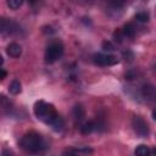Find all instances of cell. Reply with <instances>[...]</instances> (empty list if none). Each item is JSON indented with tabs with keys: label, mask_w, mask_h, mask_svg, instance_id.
<instances>
[{
	"label": "cell",
	"mask_w": 156,
	"mask_h": 156,
	"mask_svg": "<svg viewBox=\"0 0 156 156\" xmlns=\"http://www.w3.org/2000/svg\"><path fill=\"white\" fill-rule=\"evenodd\" d=\"M152 118H154V119H156V110H154V111H152Z\"/></svg>",
	"instance_id": "44dd1931"
},
{
	"label": "cell",
	"mask_w": 156,
	"mask_h": 156,
	"mask_svg": "<svg viewBox=\"0 0 156 156\" xmlns=\"http://www.w3.org/2000/svg\"><path fill=\"white\" fill-rule=\"evenodd\" d=\"M132 127H133V130L135 132L136 135L144 138L149 134V127H147V123L144 121L143 117L140 116H134L133 119H132Z\"/></svg>",
	"instance_id": "5b68a950"
},
{
	"label": "cell",
	"mask_w": 156,
	"mask_h": 156,
	"mask_svg": "<svg viewBox=\"0 0 156 156\" xmlns=\"http://www.w3.org/2000/svg\"><path fill=\"white\" fill-rule=\"evenodd\" d=\"M141 96L149 102H156V87L145 84L141 88Z\"/></svg>",
	"instance_id": "8992f818"
},
{
	"label": "cell",
	"mask_w": 156,
	"mask_h": 156,
	"mask_svg": "<svg viewBox=\"0 0 156 156\" xmlns=\"http://www.w3.org/2000/svg\"><path fill=\"white\" fill-rule=\"evenodd\" d=\"M101 48H102L104 51H113L116 49V45L110 40H105V41H102Z\"/></svg>",
	"instance_id": "e0dca14e"
},
{
	"label": "cell",
	"mask_w": 156,
	"mask_h": 156,
	"mask_svg": "<svg viewBox=\"0 0 156 156\" xmlns=\"http://www.w3.org/2000/svg\"><path fill=\"white\" fill-rule=\"evenodd\" d=\"M96 129H98V123H95V122H93V121L85 122V123H83V124L79 127L80 133L84 134V135L90 134V133H93V132L96 130Z\"/></svg>",
	"instance_id": "30bf717a"
},
{
	"label": "cell",
	"mask_w": 156,
	"mask_h": 156,
	"mask_svg": "<svg viewBox=\"0 0 156 156\" xmlns=\"http://www.w3.org/2000/svg\"><path fill=\"white\" fill-rule=\"evenodd\" d=\"M66 154H80V155H87V154H93V150L89 147H80V149H76V150H68L66 151Z\"/></svg>",
	"instance_id": "5bb4252c"
},
{
	"label": "cell",
	"mask_w": 156,
	"mask_h": 156,
	"mask_svg": "<svg viewBox=\"0 0 156 156\" xmlns=\"http://www.w3.org/2000/svg\"><path fill=\"white\" fill-rule=\"evenodd\" d=\"M34 115L38 119H40L41 122L46 123V124H50V122L56 117L57 112L55 110V107L49 104V102H45L43 100H39L34 104Z\"/></svg>",
	"instance_id": "7a4b0ae2"
},
{
	"label": "cell",
	"mask_w": 156,
	"mask_h": 156,
	"mask_svg": "<svg viewBox=\"0 0 156 156\" xmlns=\"http://www.w3.org/2000/svg\"><path fill=\"white\" fill-rule=\"evenodd\" d=\"M93 61L98 66L108 67V66L116 65L118 62V58L113 55H110V54H94L93 55Z\"/></svg>",
	"instance_id": "277c9868"
},
{
	"label": "cell",
	"mask_w": 156,
	"mask_h": 156,
	"mask_svg": "<svg viewBox=\"0 0 156 156\" xmlns=\"http://www.w3.org/2000/svg\"><path fill=\"white\" fill-rule=\"evenodd\" d=\"M113 38H115V40H116V41L121 43L126 37H124V34H123V32H122V30H116V32L113 33Z\"/></svg>",
	"instance_id": "ac0fdd59"
},
{
	"label": "cell",
	"mask_w": 156,
	"mask_h": 156,
	"mask_svg": "<svg viewBox=\"0 0 156 156\" xmlns=\"http://www.w3.org/2000/svg\"><path fill=\"white\" fill-rule=\"evenodd\" d=\"M150 154H152V155H156V149H154V150H150Z\"/></svg>",
	"instance_id": "7402d4cb"
},
{
	"label": "cell",
	"mask_w": 156,
	"mask_h": 156,
	"mask_svg": "<svg viewBox=\"0 0 156 156\" xmlns=\"http://www.w3.org/2000/svg\"><path fill=\"white\" fill-rule=\"evenodd\" d=\"M149 18H150V16H149V13L147 12H145V11H141V12H138L136 15H135V20L136 21H139V22H147L149 21Z\"/></svg>",
	"instance_id": "2e32d148"
},
{
	"label": "cell",
	"mask_w": 156,
	"mask_h": 156,
	"mask_svg": "<svg viewBox=\"0 0 156 156\" xmlns=\"http://www.w3.org/2000/svg\"><path fill=\"white\" fill-rule=\"evenodd\" d=\"M6 54H7L9 56L13 57V58H17V57H20L21 54H22V48H21V45L17 44V43H10V44L7 45V48H6Z\"/></svg>",
	"instance_id": "52a82bcc"
},
{
	"label": "cell",
	"mask_w": 156,
	"mask_h": 156,
	"mask_svg": "<svg viewBox=\"0 0 156 156\" xmlns=\"http://www.w3.org/2000/svg\"><path fill=\"white\" fill-rule=\"evenodd\" d=\"M28 1H29L30 4H35V2H37V1H39V0H28Z\"/></svg>",
	"instance_id": "603a6c76"
},
{
	"label": "cell",
	"mask_w": 156,
	"mask_h": 156,
	"mask_svg": "<svg viewBox=\"0 0 156 156\" xmlns=\"http://www.w3.org/2000/svg\"><path fill=\"white\" fill-rule=\"evenodd\" d=\"M73 118H74V122L76 123H80L84 117H85V111H84V107L82 105H76L73 107Z\"/></svg>",
	"instance_id": "9c48e42d"
},
{
	"label": "cell",
	"mask_w": 156,
	"mask_h": 156,
	"mask_svg": "<svg viewBox=\"0 0 156 156\" xmlns=\"http://www.w3.org/2000/svg\"><path fill=\"white\" fill-rule=\"evenodd\" d=\"M6 4L11 10H17L22 6L23 0H6Z\"/></svg>",
	"instance_id": "9a60e30c"
},
{
	"label": "cell",
	"mask_w": 156,
	"mask_h": 156,
	"mask_svg": "<svg viewBox=\"0 0 156 156\" xmlns=\"http://www.w3.org/2000/svg\"><path fill=\"white\" fill-rule=\"evenodd\" d=\"M20 146L21 149H23L26 152L29 154H39L46 149L45 140L40 134L35 132L26 133L20 140Z\"/></svg>",
	"instance_id": "6da1fadb"
},
{
	"label": "cell",
	"mask_w": 156,
	"mask_h": 156,
	"mask_svg": "<svg viewBox=\"0 0 156 156\" xmlns=\"http://www.w3.org/2000/svg\"><path fill=\"white\" fill-rule=\"evenodd\" d=\"M143 1H147V0H143Z\"/></svg>",
	"instance_id": "d4e9b609"
},
{
	"label": "cell",
	"mask_w": 156,
	"mask_h": 156,
	"mask_svg": "<svg viewBox=\"0 0 156 156\" xmlns=\"http://www.w3.org/2000/svg\"><path fill=\"white\" fill-rule=\"evenodd\" d=\"M122 32H123V34H124L126 38H134V35L136 33V29H135V27H134L133 23H127L123 27Z\"/></svg>",
	"instance_id": "8fae6325"
},
{
	"label": "cell",
	"mask_w": 156,
	"mask_h": 156,
	"mask_svg": "<svg viewBox=\"0 0 156 156\" xmlns=\"http://www.w3.org/2000/svg\"><path fill=\"white\" fill-rule=\"evenodd\" d=\"M50 127L52 128V130H55V132H57V133L62 132L63 128H65V121H63V118L57 113L56 117L50 122Z\"/></svg>",
	"instance_id": "ba28073f"
},
{
	"label": "cell",
	"mask_w": 156,
	"mask_h": 156,
	"mask_svg": "<svg viewBox=\"0 0 156 156\" xmlns=\"http://www.w3.org/2000/svg\"><path fill=\"white\" fill-rule=\"evenodd\" d=\"M134 154L138 155V156H146V155L150 154V149L146 145L141 144V145H138L136 146V149L134 150Z\"/></svg>",
	"instance_id": "4fadbf2b"
},
{
	"label": "cell",
	"mask_w": 156,
	"mask_h": 156,
	"mask_svg": "<svg viewBox=\"0 0 156 156\" xmlns=\"http://www.w3.org/2000/svg\"><path fill=\"white\" fill-rule=\"evenodd\" d=\"M9 91H10L12 95H18V94L22 91V85H21L20 80H17V79L12 80V82L10 83V85H9Z\"/></svg>",
	"instance_id": "7c38bea8"
},
{
	"label": "cell",
	"mask_w": 156,
	"mask_h": 156,
	"mask_svg": "<svg viewBox=\"0 0 156 156\" xmlns=\"http://www.w3.org/2000/svg\"><path fill=\"white\" fill-rule=\"evenodd\" d=\"M154 71H155V73H156V65H155V68H154Z\"/></svg>",
	"instance_id": "cb8c5ba5"
},
{
	"label": "cell",
	"mask_w": 156,
	"mask_h": 156,
	"mask_svg": "<svg viewBox=\"0 0 156 156\" xmlns=\"http://www.w3.org/2000/svg\"><path fill=\"white\" fill-rule=\"evenodd\" d=\"M127 0H111V6L113 9H119Z\"/></svg>",
	"instance_id": "d6986e66"
},
{
	"label": "cell",
	"mask_w": 156,
	"mask_h": 156,
	"mask_svg": "<svg viewBox=\"0 0 156 156\" xmlns=\"http://www.w3.org/2000/svg\"><path fill=\"white\" fill-rule=\"evenodd\" d=\"M6 78V71L4 69V68H1L0 69V79L2 80V79H5Z\"/></svg>",
	"instance_id": "ffe728a7"
},
{
	"label": "cell",
	"mask_w": 156,
	"mask_h": 156,
	"mask_svg": "<svg viewBox=\"0 0 156 156\" xmlns=\"http://www.w3.org/2000/svg\"><path fill=\"white\" fill-rule=\"evenodd\" d=\"M63 54V45L61 41H52L48 45L45 50V62L46 63H54L56 62Z\"/></svg>",
	"instance_id": "3957f363"
}]
</instances>
